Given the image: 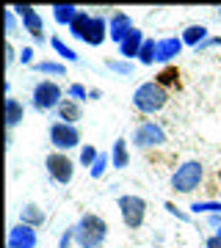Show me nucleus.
Masks as SVG:
<instances>
[{
  "label": "nucleus",
  "mask_w": 221,
  "mask_h": 248,
  "mask_svg": "<svg viewBox=\"0 0 221 248\" xmlns=\"http://www.w3.org/2000/svg\"><path fill=\"white\" fill-rule=\"evenodd\" d=\"M166 210H169V215H174V218H180V221H191V215L188 213H183L177 204H171V202H166Z\"/></svg>",
  "instance_id": "obj_34"
},
{
  "label": "nucleus",
  "mask_w": 221,
  "mask_h": 248,
  "mask_svg": "<svg viewBox=\"0 0 221 248\" xmlns=\"http://www.w3.org/2000/svg\"><path fill=\"white\" fill-rule=\"evenodd\" d=\"M22 119H25V105L14 97H6V124H9V130L19 127Z\"/></svg>",
  "instance_id": "obj_18"
},
{
  "label": "nucleus",
  "mask_w": 221,
  "mask_h": 248,
  "mask_svg": "<svg viewBox=\"0 0 221 248\" xmlns=\"http://www.w3.org/2000/svg\"><path fill=\"white\" fill-rule=\"evenodd\" d=\"M19 63H22V66H28V69H31V66H34V47H22V50H19Z\"/></svg>",
  "instance_id": "obj_33"
},
{
  "label": "nucleus",
  "mask_w": 221,
  "mask_h": 248,
  "mask_svg": "<svg viewBox=\"0 0 221 248\" xmlns=\"http://www.w3.org/2000/svg\"><path fill=\"white\" fill-rule=\"evenodd\" d=\"M39 246V234L34 226L25 223H14L9 229V248H36Z\"/></svg>",
  "instance_id": "obj_11"
},
{
  "label": "nucleus",
  "mask_w": 221,
  "mask_h": 248,
  "mask_svg": "<svg viewBox=\"0 0 221 248\" xmlns=\"http://www.w3.org/2000/svg\"><path fill=\"white\" fill-rule=\"evenodd\" d=\"M177 80H180V72H177V66H166V69L158 75V83L166 89V86H174Z\"/></svg>",
  "instance_id": "obj_29"
},
{
  "label": "nucleus",
  "mask_w": 221,
  "mask_h": 248,
  "mask_svg": "<svg viewBox=\"0 0 221 248\" xmlns=\"http://www.w3.org/2000/svg\"><path fill=\"white\" fill-rule=\"evenodd\" d=\"M183 39L180 36H163L158 39V47H155V63H171L177 55L183 53Z\"/></svg>",
  "instance_id": "obj_12"
},
{
  "label": "nucleus",
  "mask_w": 221,
  "mask_h": 248,
  "mask_svg": "<svg viewBox=\"0 0 221 248\" xmlns=\"http://www.w3.org/2000/svg\"><path fill=\"white\" fill-rule=\"evenodd\" d=\"M105 66H108L111 72H116V75H122V78L133 75V61H114V58H108Z\"/></svg>",
  "instance_id": "obj_28"
},
{
  "label": "nucleus",
  "mask_w": 221,
  "mask_h": 248,
  "mask_svg": "<svg viewBox=\"0 0 221 248\" xmlns=\"http://www.w3.org/2000/svg\"><path fill=\"white\" fill-rule=\"evenodd\" d=\"M155 47H158V39H147L141 47V53H138V61L144 63V66H152L155 63Z\"/></svg>",
  "instance_id": "obj_27"
},
{
  "label": "nucleus",
  "mask_w": 221,
  "mask_h": 248,
  "mask_svg": "<svg viewBox=\"0 0 221 248\" xmlns=\"http://www.w3.org/2000/svg\"><path fill=\"white\" fill-rule=\"evenodd\" d=\"M108 237V223L97 213H83L75 223V246L78 248H100Z\"/></svg>",
  "instance_id": "obj_1"
},
{
  "label": "nucleus",
  "mask_w": 221,
  "mask_h": 248,
  "mask_svg": "<svg viewBox=\"0 0 221 248\" xmlns=\"http://www.w3.org/2000/svg\"><path fill=\"white\" fill-rule=\"evenodd\" d=\"M219 19H221V6H219Z\"/></svg>",
  "instance_id": "obj_41"
},
{
  "label": "nucleus",
  "mask_w": 221,
  "mask_h": 248,
  "mask_svg": "<svg viewBox=\"0 0 221 248\" xmlns=\"http://www.w3.org/2000/svg\"><path fill=\"white\" fill-rule=\"evenodd\" d=\"M14 14L22 19V28H25V33L34 36L36 45H44V19L42 14L34 9V6H11Z\"/></svg>",
  "instance_id": "obj_9"
},
{
  "label": "nucleus",
  "mask_w": 221,
  "mask_h": 248,
  "mask_svg": "<svg viewBox=\"0 0 221 248\" xmlns=\"http://www.w3.org/2000/svg\"><path fill=\"white\" fill-rule=\"evenodd\" d=\"M163 143H166V130L158 122H141L133 130V146H138V149H155Z\"/></svg>",
  "instance_id": "obj_7"
},
{
  "label": "nucleus",
  "mask_w": 221,
  "mask_h": 248,
  "mask_svg": "<svg viewBox=\"0 0 221 248\" xmlns=\"http://www.w3.org/2000/svg\"><path fill=\"white\" fill-rule=\"evenodd\" d=\"M207 47H221V36H213V39H207V42H204V45L199 47V50H196V53H204V50H207Z\"/></svg>",
  "instance_id": "obj_36"
},
{
  "label": "nucleus",
  "mask_w": 221,
  "mask_h": 248,
  "mask_svg": "<svg viewBox=\"0 0 221 248\" xmlns=\"http://www.w3.org/2000/svg\"><path fill=\"white\" fill-rule=\"evenodd\" d=\"M91 17H94V14H88V11L80 9V14L75 17V22L69 25V33L75 36V39H80V42H83V36H86L88 25H91Z\"/></svg>",
  "instance_id": "obj_22"
},
{
  "label": "nucleus",
  "mask_w": 221,
  "mask_h": 248,
  "mask_svg": "<svg viewBox=\"0 0 221 248\" xmlns=\"http://www.w3.org/2000/svg\"><path fill=\"white\" fill-rule=\"evenodd\" d=\"M133 31H136V25H133V17L127 11H114L111 14V19H108V36H111V42H116V47L122 45Z\"/></svg>",
  "instance_id": "obj_10"
},
{
  "label": "nucleus",
  "mask_w": 221,
  "mask_h": 248,
  "mask_svg": "<svg viewBox=\"0 0 221 248\" xmlns=\"http://www.w3.org/2000/svg\"><path fill=\"white\" fill-rule=\"evenodd\" d=\"M216 237H221V229H219V232H216Z\"/></svg>",
  "instance_id": "obj_40"
},
{
  "label": "nucleus",
  "mask_w": 221,
  "mask_h": 248,
  "mask_svg": "<svg viewBox=\"0 0 221 248\" xmlns=\"http://www.w3.org/2000/svg\"><path fill=\"white\" fill-rule=\"evenodd\" d=\"M88 97H91V99H97V97H102V91H100V89H91V91H88Z\"/></svg>",
  "instance_id": "obj_39"
},
{
  "label": "nucleus",
  "mask_w": 221,
  "mask_h": 248,
  "mask_svg": "<svg viewBox=\"0 0 221 248\" xmlns=\"http://www.w3.org/2000/svg\"><path fill=\"white\" fill-rule=\"evenodd\" d=\"M72 243H75V226H67L58 240V248H72Z\"/></svg>",
  "instance_id": "obj_32"
},
{
  "label": "nucleus",
  "mask_w": 221,
  "mask_h": 248,
  "mask_svg": "<svg viewBox=\"0 0 221 248\" xmlns=\"http://www.w3.org/2000/svg\"><path fill=\"white\" fill-rule=\"evenodd\" d=\"M64 102V91L55 80H39L31 91V105L39 110V113H50Z\"/></svg>",
  "instance_id": "obj_4"
},
{
  "label": "nucleus",
  "mask_w": 221,
  "mask_h": 248,
  "mask_svg": "<svg viewBox=\"0 0 221 248\" xmlns=\"http://www.w3.org/2000/svg\"><path fill=\"white\" fill-rule=\"evenodd\" d=\"M50 143H53L55 152H69V149H75V146H80L78 124L53 122V124H50Z\"/></svg>",
  "instance_id": "obj_8"
},
{
  "label": "nucleus",
  "mask_w": 221,
  "mask_h": 248,
  "mask_svg": "<svg viewBox=\"0 0 221 248\" xmlns=\"http://www.w3.org/2000/svg\"><path fill=\"white\" fill-rule=\"evenodd\" d=\"M3 17H6V36L11 39V36L17 33V14H14V9H6Z\"/></svg>",
  "instance_id": "obj_31"
},
{
  "label": "nucleus",
  "mask_w": 221,
  "mask_h": 248,
  "mask_svg": "<svg viewBox=\"0 0 221 248\" xmlns=\"http://www.w3.org/2000/svg\"><path fill=\"white\" fill-rule=\"evenodd\" d=\"M194 215L199 213H207V215H221V202H194L191 207H188Z\"/></svg>",
  "instance_id": "obj_24"
},
{
  "label": "nucleus",
  "mask_w": 221,
  "mask_h": 248,
  "mask_svg": "<svg viewBox=\"0 0 221 248\" xmlns=\"http://www.w3.org/2000/svg\"><path fill=\"white\" fill-rule=\"evenodd\" d=\"M108 166H111V155H108V152H100L97 163L88 169V177H91V179H100V177H102V174L108 171Z\"/></svg>",
  "instance_id": "obj_25"
},
{
  "label": "nucleus",
  "mask_w": 221,
  "mask_h": 248,
  "mask_svg": "<svg viewBox=\"0 0 221 248\" xmlns=\"http://www.w3.org/2000/svg\"><path fill=\"white\" fill-rule=\"evenodd\" d=\"M19 55H17V50H14V45L11 42H6V63H14Z\"/></svg>",
  "instance_id": "obj_35"
},
{
  "label": "nucleus",
  "mask_w": 221,
  "mask_h": 248,
  "mask_svg": "<svg viewBox=\"0 0 221 248\" xmlns=\"http://www.w3.org/2000/svg\"><path fill=\"white\" fill-rule=\"evenodd\" d=\"M144 42H147L144 31H141V28H136V31L124 39L122 45H119V55H122L124 61H136V58H138V53H141Z\"/></svg>",
  "instance_id": "obj_13"
},
{
  "label": "nucleus",
  "mask_w": 221,
  "mask_h": 248,
  "mask_svg": "<svg viewBox=\"0 0 221 248\" xmlns=\"http://www.w3.org/2000/svg\"><path fill=\"white\" fill-rule=\"evenodd\" d=\"M31 72L50 75V78H64V75H67V63H58V61H36L34 66H31Z\"/></svg>",
  "instance_id": "obj_20"
},
{
  "label": "nucleus",
  "mask_w": 221,
  "mask_h": 248,
  "mask_svg": "<svg viewBox=\"0 0 221 248\" xmlns=\"http://www.w3.org/2000/svg\"><path fill=\"white\" fill-rule=\"evenodd\" d=\"M207 33H210V31H207V25H188L186 31H183V36H180V39H183V45H186V47L199 50V47L210 39Z\"/></svg>",
  "instance_id": "obj_17"
},
{
  "label": "nucleus",
  "mask_w": 221,
  "mask_h": 248,
  "mask_svg": "<svg viewBox=\"0 0 221 248\" xmlns=\"http://www.w3.org/2000/svg\"><path fill=\"white\" fill-rule=\"evenodd\" d=\"M105 39H108V17L94 14V17H91V25H88V31H86V36H83V42H86L88 47H100Z\"/></svg>",
  "instance_id": "obj_14"
},
{
  "label": "nucleus",
  "mask_w": 221,
  "mask_h": 248,
  "mask_svg": "<svg viewBox=\"0 0 221 248\" xmlns=\"http://www.w3.org/2000/svg\"><path fill=\"white\" fill-rule=\"evenodd\" d=\"M111 166L114 169H127L130 166V149H127L124 138H116L114 146H111Z\"/></svg>",
  "instance_id": "obj_19"
},
{
  "label": "nucleus",
  "mask_w": 221,
  "mask_h": 248,
  "mask_svg": "<svg viewBox=\"0 0 221 248\" xmlns=\"http://www.w3.org/2000/svg\"><path fill=\"white\" fill-rule=\"evenodd\" d=\"M80 14L78 6H53V19L58 22V25H67L69 28L72 22H75V17Z\"/></svg>",
  "instance_id": "obj_21"
},
{
  "label": "nucleus",
  "mask_w": 221,
  "mask_h": 248,
  "mask_svg": "<svg viewBox=\"0 0 221 248\" xmlns=\"http://www.w3.org/2000/svg\"><path fill=\"white\" fill-rule=\"evenodd\" d=\"M166 102H169V91L160 86L158 80H147V83H141L133 91V108L138 113H147V116L160 113L166 108Z\"/></svg>",
  "instance_id": "obj_2"
},
{
  "label": "nucleus",
  "mask_w": 221,
  "mask_h": 248,
  "mask_svg": "<svg viewBox=\"0 0 221 248\" xmlns=\"http://www.w3.org/2000/svg\"><path fill=\"white\" fill-rule=\"evenodd\" d=\"M44 221H47V213H44L39 204L25 202L22 207H19V223H25V226H34V229H39V226H44Z\"/></svg>",
  "instance_id": "obj_15"
},
{
  "label": "nucleus",
  "mask_w": 221,
  "mask_h": 248,
  "mask_svg": "<svg viewBox=\"0 0 221 248\" xmlns=\"http://www.w3.org/2000/svg\"><path fill=\"white\" fill-rule=\"evenodd\" d=\"M204 248H221V237H216V234L207 237V240H204Z\"/></svg>",
  "instance_id": "obj_38"
},
{
  "label": "nucleus",
  "mask_w": 221,
  "mask_h": 248,
  "mask_svg": "<svg viewBox=\"0 0 221 248\" xmlns=\"http://www.w3.org/2000/svg\"><path fill=\"white\" fill-rule=\"evenodd\" d=\"M100 157V149L94 146V143H83V149H80V166H86V169H91L94 163H97Z\"/></svg>",
  "instance_id": "obj_26"
},
{
  "label": "nucleus",
  "mask_w": 221,
  "mask_h": 248,
  "mask_svg": "<svg viewBox=\"0 0 221 248\" xmlns=\"http://www.w3.org/2000/svg\"><path fill=\"white\" fill-rule=\"evenodd\" d=\"M207 226H213V229L219 232L221 229V215H207Z\"/></svg>",
  "instance_id": "obj_37"
},
{
  "label": "nucleus",
  "mask_w": 221,
  "mask_h": 248,
  "mask_svg": "<svg viewBox=\"0 0 221 248\" xmlns=\"http://www.w3.org/2000/svg\"><path fill=\"white\" fill-rule=\"evenodd\" d=\"M67 99L83 102V99H88V89H86V86H80V83H72L69 89H67Z\"/></svg>",
  "instance_id": "obj_30"
},
{
  "label": "nucleus",
  "mask_w": 221,
  "mask_h": 248,
  "mask_svg": "<svg viewBox=\"0 0 221 248\" xmlns=\"http://www.w3.org/2000/svg\"><path fill=\"white\" fill-rule=\"evenodd\" d=\"M204 179V166L199 160H186L183 166H177V171L169 179V187L174 193H194Z\"/></svg>",
  "instance_id": "obj_3"
},
{
  "label": "nucleus",
  "mask_w": 221,
  "mask_h": 248,
  "mask_svg": "<svg viewBox=\"0 0 221 248\" xmlns=\"http://www.w3.org/2000/svg\"><path fill=\"white\" fill-rule=\"evenodd\" d=\"M55 116H58V122H64V124H75V122L83 119V105L75 102V99H64L61 105L55 108Z\"/></svg>",
  "instance_id": "obj_16"
},
{
  "label": "nucleus",
  "mask_w": 221,
  "mask_h": 248,
  "mask_svg": "<svg viewBox=\"0 0 221 248\" xmlns=\"http://www.w3.org/2000/svg\"><path fill=\"white\" fill-rule=\"evenodd\" d=\"M116 207H119L122 223L127 226V229H141L144 226V221H147V202H144L141 196L124 193V196H119Z\"/></svg>",
  "instance_id": "obj_5"
},
{
  "label": "nucleus",
  "mask_w": 221,
  "mask_h": 248,
  "mask_svg": "<svg viewBox=\"0 0 221 248\" xmlns=\"http://www.w3.org/2000/svg\"><path fill=\"white\" fill-rule=\"evenodd\" d=\"M50 47H53L55 53H58V58H64V61H69V63H78V61H80V55L75 53L72 47L64 45L61 39H58V36H53V39H50Z\"/></svg>",
  "instance_id": "obj_23"
},
{
  "label": "nucleus",
  "mask_w": 221,
  "mask_h": 248,
  "mask_svg": "<svg viewBox=\"0 0 221 248\" xmlns=\"http://www.w3.org/2000/svg\"><path fill=\"white\" fill-rule=\"evenodd\" d=\"M44 169H47L50 179L58 182V185H69L75 179V160H69L67 152H50L47 160H44Z\"/></svg>",
  "instance_id": "obj_6"
}]
</instances>
